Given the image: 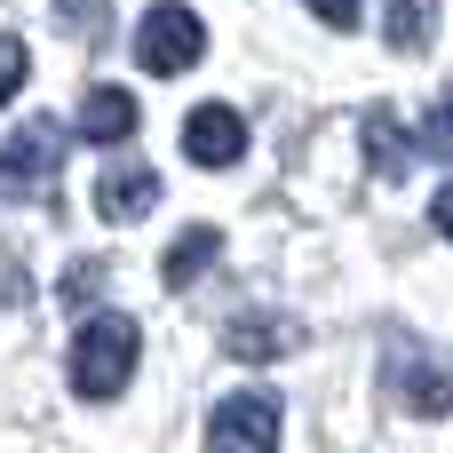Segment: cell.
Masks as SVG:
<instances>
[{"instance_id":"obj_17","label":"cell","mask_w":453,"mask_h":453,"mask_svg":"<svg viewBox=\"0 0 453 453\" xmlns=\"http://www.w3.org/2000/svg\"><path fill=\"white\" fill-rule=\"evenodd\" d=\"M430 223H438V231H446V239H453V183H446V191H438V207H430Z\"/></svg>"},{"instance_id":"obj_2","label":"cell","mask_w":453,"mask_h":453,"mask_svg":"<svg viewBox=\"0 0 453 453\" xmlns=\"http://www.w3.org/2000/svg\"><path fill=\"white\" fill-rule=\"evenodd\" d=\"M199 56H207V24H199L183 0H159V8L135 24V64H143V72L167 80V72H191Z\"/></svg>"},{"instance_id":"obj_12","label":"cell","mask_w":453,"mask_h":453,"mask_svg":"<svg viewBox=\"0 0 453 453\" xmlns=\"http://www.w3.org/2000/svg\"><path fill=\"white\" fill-rule=\"evenodd\" d=\"M398 390H406V406H414V414H453V374L406 366V374H398Z\"/></svg>"},{"instance_id":"obj_11","label":"cell","mask_w":453,"mask_h":453,"mask_svg":"<svg viewBox=\"0 0 453 453\" xmlns=\"http://www.w3.org/2000/svg\"><path fill=\"white\" fill-rule=\"evenodd\" d=\"M366 159H374V175H406V127H398V111L390 104H374L366 111Z\"/></svg>"},{"instance_id":"obj_7","label":"cell","mask_w":453,"mask_h":453,"mask_svg":"<svg viewBox=\"0 0 453 453\" xmlns=\"http://www.w3.org/2000/svg\"><path fill=\"white\" fill-rule=\"evenodd\" d=\"M295 342H303L295 319H231V326H223V350L247 358V366H271V358H287Z\"/></svg>"},{"instance_id":"obj_1","label":"cell","mask_w":453,"mask_h":453,"mask_svg":"<svg viewBox=\"0 0 453 453\" xmlns=\"http://www.w3.org/2000/svg\"><path fill=\"white\" fill-rule=\"evenodd\" d=\"M135 350H143L135 319H119V311L88 319L80 342H72V390H80V398H119L127 374H135Z\"/></svg>"},{"instance_id":"obj_16","label":"cell","mask_w":453,"mask_h":453,"mask_svg":"<svg viewBox=\"0 0 453 453\" xmlns=\"http://www.w3.org/2000/svg\"><path fill=\"white\" fill-rule=\"evenodd\" d=\"M88 287H96V263H80V271L64 279V303H88Z\"/></svg>"},{"instance_id":"obj_13","label":"cell","mask_w":453,"mask_h":453,"mask_svg":"<svg viewBox=\"0 0 453 453\" xmlns=\"http://www.w3.org/2000/svg\"><path fill=\"white\" fill-rule=\"evenodd\" d=\"M422 151H438V159H453V104L438 96L430 111H422Z\"/></svg>"},{"instance_id":"obj_8","label":"cell","mask_w":453,"mask_h":453,"mask_svg":"<svg viewBox=\"0 0 453 453\" xmlns=\"http://www.w3.org/2000/svg\"><path fill=\"white\" fill-rule=\"evenodd\" d=\"M135 119H143V111H135L127 88H88V104H80V135H88V143H127Z\"/></svg>"},{"instance_id":"obj_9","label":"cell","mask_w":453,"mask_h":453,"mask_svg":"<svg viewBox=\"0 0 453 453\" xmlns=\"http://www.w3.org/2000/svg\"><path fill=\"white\" fill-rule=\"evenodd\" d=\"M215 255H223V231H215V223H191V231H183V239L159 255V279H167V295H183V287H191V279H199Z\"/></svg>"},{"instance_id":"obj_14","label":"cell","mask_w":453,"mask_h":453,"mask_svg":"<svg viewBox=\"0 0 453 453\" xmlns=\"http://www.w3.org/2000/svg\"><path fill=\"white\" fill-rule=\"evenodd\" d=\"M24 72H32V56H24V40L16 32H0V104L24 88Z\"/></svg>"},{"instance_id":"obj_4","label":"cell","mask_w":453,"mask_h":453,"mask_svg":"<svg viewBox=\"0 0 453 453\" xmlns=\"http://www.w3.org/2000/svg\"><path fill=\"white\" fill-rule=\"evenodd\" d=\"M183 159H191V167H239V159H247V119H239L231 104H199V111L183 119Z\"/></svg>"},{"instance_id":"obj_15","label":"cell","mask_w":453,"mask_h":453,"mask_svg":"<svg viewBox=\"0 0 453 453\" xmlns=\"http://www.w3.org/2000/svg\"><path fill=\"white\" fill-rule=\"evenodd\" d=\"M311 8H319V24H334V32L358 24V0H311Z\"/></svg>"},{"instance_id":"obj_3","label":"cell","mask_w":453,"mask_h":453,"mask_svg":"<svg viewBox=\"0 0 453 453\" xmlns=\"http://www.w3.org/2000/svg\"><path fill=\"white\" fill-rule=\"evenodd\" d=\"M207 453H279V398L271 390L223 398L215 422H207Z\"/></svg>"},{"instance_id":"obj_5","label":"cell","mask_w":453,"mask_h":453,"mask_svg":"<svg viewBox=\"0 0 453 453\" xmlns=\"http://www.w3.org/2000/svg\"><path fill=\"white\" fill-rule=\"evenodd\" d=\"M56 159H64V127H56V119H24V127L0 143V183H8V191H32V183L56 175Z\"/></svg>"},{"instance_id":"obj_10","label":"cell","mask_w":453,"mask_h":453,"mask_svg":"<svg viewBox=\"0 0 453 453\" xmlns=\"http://www.w3.org/2000/svg\"><path fill=\"white\" fill-rule=\"evenodd\" d=\"M382 40L398 56H422L438 40V0H382Z\"/></svg>"},{"instance_id":"obj_6","label":"cell","mask_w":453,"mask_h":453,"mask_svg":"<svg viewBox=\"0 0 453 453\" xmlns=\"http://www.w3.org/2000/svg\"><path fill=\"white\" fill-rule=\"evenodd\" d=\"M159 207V175L151 167H104L96 175V215L104 223H135V215H151Z\"/></svg>"}]
</instances>
